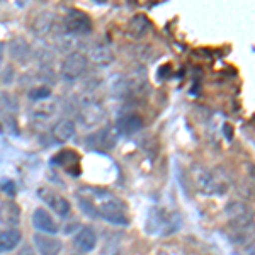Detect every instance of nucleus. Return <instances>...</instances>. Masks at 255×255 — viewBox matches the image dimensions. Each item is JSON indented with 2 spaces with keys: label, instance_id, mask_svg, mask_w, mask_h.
I'll return each instance as SVG.
<instances>
[{
  "label": "nucleus",
  "instance_id": "f8f14e48",
  "mask_svg": "<svg viewBox=\"0 0 255 255\" xmlns=\"http://www.w3.org/2000/svg\"><path fill=\"white\" fill-rule=\"evenodd\" d=\"M77 134V126L72 119H60L53 128V136L58 141H68Z\"/></svg>",
  "mask_w": 255,
  "mask_h": 255
},
{
  "label": "nucleus",
  "instance_id": "6ab92c4d",
  "mask_svg": "<svg viewBox=\"0 0 255 255\" xmlns=\"http://www.w3.org/2000/svg\"><path fill=\"white\" fill-rule=\"evenodd\" d=\"M17 255H36V254H34V250H32L29 245H24V247H20Z\"/></svg>",
  "mask_w": 255,
  "mask_h": 255
},
{
  "label": "nucleus",
  "instance_id": "6e6552de",
  "mask_svg": "<svg viewBox=\"0 0 255 255\" xmlns=\"http://www.w3.org/2000/svg\"><path fill=\"white\" fill-rule=\"evenodd\" d=\"M20 221V208L14 201H3L0 203V225L15 228Z\"/></svg>",
  "mask_w": 255,
  "mask_h": 255
},
{
  "label": "nucleus",
  "instance_id": "aec40b11",
  "mask_svg": "<svg viewBox=\"0 0 255 255\" xmlns=\"http://www.w3.org/2000/svg\"><path fill=\"white\" fill-rule=\"evenodd\" d=\"M2 189H7V191H9V192H7V194H9V196H14V194H15V191H14V186H12V182H7L5 186H2Z\"/></svg>",
  "mask_w": 255,
  "mask_h": 255
},
{
  "label": "nucleus",
  "instance_id": "f257e3e1",
  "mask_svg": "<svg viewBox=\"0 0 255 255\" xmlns=\"http://www.w3.org/2000/svg\"><path fill=\"white\" fill-rule=\"evenodd\" d=\"M77 197H79L82 209L90 216L102 218L108 223L119 225V226H125L129 223L125 211V204L116 196L104 191V189L82 187Z\"/></svg>",
  "mask_w": 255,
  "mask_h": 255
},
{
  "label": "nucleus",
  "instance_id": "f03ea898",
  "mask_svg": "<svg viewBox=\"0 0 255 255\" xmlns=\"http://www.w3.org/2000/svg\"><path fill=\"white\" fill-rule=\"evenodd\" d=\"M85 68H87V56L84 53L73 51L65 58L63 65H61V77L68 82L77 80L84 75Z\"/></svg>",
  "mask_w": 255,
  "mask_h": 255
},
{
  "label": "nucleus",
  "instance_id": "20e7f679",
  "mask_svg": "<svg viewBox=\"0 0 255 255\" xmlns=\"http://www.w3.org/2000/svg\"><path fill=\"white\" fill-rule=\"evenodd\" d=\"M32 244L39 255H60L61 249H63L61 240L53 235H46V233H36L32 237Z\"/></svg>",
  "mask_w": 255,
  "mask_h": 255
},
{
  "label": "nucleus",
  "instance_id": "dca6fc26",
  "mask_svg": "<svg viewBox=\"0 0 255 255\" xmlns=\"http://www.w3.org/2000/svg\"><path fill=\"white\" fill-rule=\"evenodd\" d=\"M53 162L58 163L60 167H68V165H77L79 163V155L73 150H63L53 158Z\"/></svg>",
  "mask_w": 255,
  "mask_h": 255
},
{
  "label": "nucleus",
  "instance_id": "ddd939ff",
  "mask_svg": "<svg viewBox=\"0 0 255 255\" xmlns=\"http://www.w3.org/2000/svg\"><path fill=\"white\" fill-rule=\"evenodd\" d=\"M9 53H10L12 60L19 61V63H24V61H27L31 56V46H29V43H26L22 38L12 39L9 43Z\"/></svg>",
  "mask_w": 255,
  "mask_h": 255
},
{
  "label": "nucleus",
  "instance_id": "f3484780",
  "mask_svg": "<svg viewBox=\"0 0 255 255\" xmlns=\"http://www.w3.org/2000/svg\"><path fill=\"white\" fill-rule=\"evenodd\" d=\"M51 96V89L46 85H38V87L29 90V99L31 101H46Z\"/></svg>",
  "mask_w": 255,
  "mask_h": 255
},
{
  "label": "nucleus",
  "instance_id": "9d476101",
  "mask_svg": "<svg viewBox=\"0 0 255 255\" xmlns=\"http://www.w3.org/2000/svg\"><path fill=\"white\" fill-rule=\"evenodd\" d=\"M226 215L237 226H247L250 223V211L242 203H230L226 208Z\"/></svg>",
  "mask_w": 255,
  "mask_h": 255
},
{
  "label": "nucleus",
  "instance_id": "1a4fd4ad",
  "mask_svg": "<svg viewBox=\"0 0 255 255\" xmlns=\"http://www.w3.org/2000/svg\"><path fill=\"white\" fill-rule=\"evenodd\" d=\"M20 240H22V233L17 228H7L0 232V254L3 252H12L15 249Z\"/></svg>",
  "mask_w": 255,
  "mask_h": 255
},
{
  "label": "nucleus",
  "instance_id": "a211bd4d",
  "mask_svg": "<svg viewBox=\"0 0 255 255\" xmlns=\"http://www.w3.org/2000/svg\"><path fill=\"white\" fill-rule=\"evenodd\" d=\"M104 255H125L121 249V240H119V237L113 238V240H109L108 244H106Z\"/></svg>",
  "mask_w": 255,
  "mask_h": 255
},
{
  "label": "nucleus",
  "instance_id": "7ed1b4c3",
  "mask_svg": "<svg viewBox=\"0 0 255 255\" xmlns=\"http://www.w3.org/2000/svg\"><path fill=\"white\" fill-rule=\"evenodd\" d=\"M65 29L70 34H89L92 32V20L85 12L72 9L65 15Z\"/></svg>",
  "mask_w": 255,
  "mask_h": 255
},
{
  "label": "nucleus",
  "instance_id": "412c9836",
  "mask_svg": "<svg viewBox=\"0 0 255 255\" xmlns=\"http://www.w3.org/2000/svg\"><path fill=\"white\" fill-rule=\"evenodd\" d=\"M3 49H5V46H3V43H0V65H2V58H3Z\"/></svg>",
  "mask_w": 255,
  "mask_h": 255
},
{
  "label": "nucleus",
  "instance_id": "2eb2a0df",
  "mask_svg": "<svg viewBox=\"0 0 255 255\" xmlns=\"http://www.w3.org/2000/svg\"><path fill=\"white\" fill-rule=\"evenodd\" d=\"M90 56H92L94 61H97V63H101V65H108L113 61V53H111L109 48L104 46V44H96V46L92 48V51H90Z\"/></svg>",
  "mask_w": 255,
  "mask_h": 255
},
{
  "label": "nucleus",
  "instance_id": "0eeeda50",
  "mask_svg": "<svg viewBox=\"0 0 255 255\" xmlns=\"http://www.w3.org/2000/svg\"><path fill=\"white\" fill-rule=\"evenodd\" d=\"M32 225H34L41 233H46V235H51V233L58 232V223H56L55 218L49 215L44 208H38L32 213Z\"/></svg>",
  "mask_w": 255,
  "mask_h": 255
},
{
  "label": "nucleus",
  "instance_id": "9b49d317",
  "mask_svg": "<svg viewBox=\"0 0 255 255\" xmlns=\"http://www.w3.org/2000/svg\"><path fill=\"white\" fill-rule=\"evenodd\" d=\"M116 126L123 134H133V133H136V131L141 129L143 121L138 114L129 113V114H123V116L118 119Z\"/></svg>",
  "mask_w": 255,
  "mask_h": 255
},
{
  "label": "nucleus",
  "instance_id": "39448f33",
  "mask_svg": "<svg viewBox=\"0 0 255 255\" xmlns=\"http://www.w3.org/2000/svg\"><path fill=\"white\" fill-rule=\"evenodd\" d=\"M39 197L56 213V215L67 216L70 213V208L72 206H70L68 199H65L60 192L51 191V189H39Z\"/></svg>",
  "mask_w": 255,
  "mask_h": 255
},
{
  "label": "nucleus",
  "instance_id": "423d86ee",
  "mask_svg": "<svg viewBox=\"0 0 255 255\" xmlns=\"http://www.w3.org/2000/svg\"><path fill=\"white\" fill-rule=\"evenodd\" d=\"M97 245V233L92 226H82L73 237V247L79 250L80 254H89L96 249Z\"/></svg>",
  "mask_w": 255,
  "mask_h": 255
},
{
  "label": "nucleus",
  "instance_id": "4468645a",
  "mask_svg": "<svg viewBox=\"0 0 255 255\" xmlns=\"http://www.w3.org/2000/svg\"><path fill=\"white\" fill-rule=\"evenodd\" d=\"M151 24L145 15H134L128 24V34L134 36V38H143L148 31H150Z\"/></svg>",
  "mask_w": 255,
  "mask_h": 255
}]
</instances>
